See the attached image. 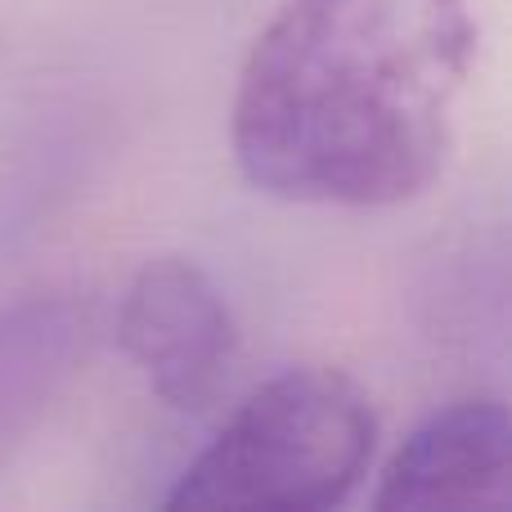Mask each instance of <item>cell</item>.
Returning a JSON list of instances; mask_svg holds the SVG:
<instances>
[{
    "instance_id": "1",
    "label": "cell",
    "mask_w": 512,
    "mask_h": 512,
    "mask_svg": "<svg viewBox=\"0 0 512 512\" xmlns=\"http://www.w3.org/2000/svg\"><path fill=\"white\" fill-rule=\"evenodd\" d=\"M472 54L468 0H283L239 72L234 162L283 203H409L450 158Z\"/></svg>"
},
{
    "instance_id": "2",
    "label": "cell",
    "mask_w": 512,
    "mask_h": 512,
    "mask_svg": "<svg viewBox=\"0 0 512 512\" xmlns=\"http://www.w3.org/2000/svg\"><path fill=\"white\" fill-rule=\"evenodd\" d=\"M378 414L351 373L301 364L252 391L176 477L167 508L324 512L360 490Z\"/></svg>"
},
{
    "instance_id": "3",
    "label": "cell",
    "mask_w": 512,
    "mask_h": 512,
    "mask_svg": "<svg viewBox=\"0 0 512 512\" xmlns=\"http://www.w3.org/2000/svg\"><path fill=\"white\" fill-rule=\"evenodd\" d=\"M117 351L176 414H203L239 355V324L216 279L185 256H153L117 306Z\"/></svg>"
},
{
    "instance_id": "4",
    "label": "cell",
    "mask_w": 512,
    "mask_h": 512,
    "mask_svg": "<svg viewBox=\"0 0 512 512\" xmlns=\"http://www.w3.org/2000/svg\"><path fill=\"white\" fill-rule=\"evenodd\" d=\"M512 423L499 400H454L400 441L378 477L373 504L405 508H504Z\"/></svg>"
},
{
    "instance_id": "5",
    "label": "cell",
    "mask_w": 512,
    "mask_h": 512,
    "mask_svg": "<svg viewBox=\"0 0 512 512\" xmlns=\"http://www.w3.org/2000/svg\"><path fill=\"white\" fill-rule=\"evenodd\" d=\"M86 333V310L68 297H27L0 306V472L77 378Z\"/></svg>"
}]
</instances>
